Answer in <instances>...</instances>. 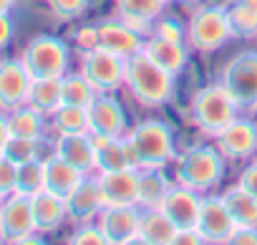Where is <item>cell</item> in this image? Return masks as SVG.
I'll list each match as a JSON object with an SVG mask.
<instances>
[{"label": "cell", "instance_id": "obj_19", "mask_svg": "<svg viewBox=\"0 0 257 245\" xmlns=\"http://www.w3.org/2000/svg\"><path fill=\"white\" fill-rule=\"evenodd\" d=\"M199 205H202V195L174 182L172 190L167 192V197L162 200V210L167 212V217L177 225V230L182 227H194L197 217H199Z\"/></svg>", "mask_w": 257, "mask_h": 245}, {"label": "cell", "instance_id": "obj_22", "mask_svg": "<svg viewBox=\"0 0 257 245\" xmlns=\"http://www.w3.org/2000/svg\"><path fill=\"white\" fill-rule=\"evenodd\" d=\"M174 235H177V225L167 217V212L162 207H142L137 242H144V245H174Z\"/></svg>", "mask_w": 257, "mask_h": 245}, {"label": "cell", "instance_id": "obj_17", "mask_svg": "<svg viewBox=\"0 0 257 245\" xmlns=\"http://www.w3.org/2000/svg\"><path fill=\"white\" fill-rule=\"evenodd\" d=\"M103 205H137L139 200V170L126 167L116 172H101L98 177Z\"/></svg>", "mask_w": 257, "mask_h": 245}, {"label": "cell", "instance_id": "obj_10", "mask_svg": "<svg viewBox=\"0 0 257 245\" xmlns=\"http://www.w3.org/2000/svg\"><path fill=\"white\" fill-rule=\"evenodd\" d=\"M142 207L139 205H103L96 222L106 235L108 245H128L137 242L139 235Z\"/></svg>", "mask_w": 257, "mask_h": 245}, {"label": "cell", "instance_id": "obj_3", "mask_svg": "<svg viewBox=\"0 0 257 245\" xmlns=\"http://www.w3.org/2000/svg\"><path fill=\"white\" fill-rule=\"evenodd\" d=\"M189 121L207 137H217L224 127H229L232 121L239 116V106L229 96V91L217 81L204 89H199L192 101H189Z\"/></svg>", "mask_w": 257, "mask_h": 245}, {"label": "cell", "instance_id": "obj_29", "mask_svg": "<svg viewBox=\"0 0 257 245\" xmlns=\"http://www.w3.org/2000/svg\"><path fill=\"white\" fill-rule=\"evenodd\" d=\"M96 96H98V89L81 71L78 73H63L61 76V99H63V104L88 109Z\"/></svg>", "mask_w": 257, "mask_h": 245}, {"label": "cell", "instance_id": "obj_30", "mask_svg": "<svg viewBox=\"0 0 257 245\" xmlns=\"http://www.w3.org/2000/svg\"><path fill=\"white\" fill-rule=\"evenodd\" d=\"M28 104L33 109H38L41 114L51 116L61 104V78H33L31 84V94H28Z\"/></svg>", "mask_w": 257, "mask_h": 245}, {"label": "cell", "instance_id": "obj_42", "mask_svg": "<svg viewBox=\"0 0 257 245\" xmlns=\"http://www.w3.org/2000/svg\"><path fill=\"white\" fill-rule=\"evenodd\" d=\"M202 242L204 240H202V235H199L197 227H182L174 235V245H202Z\"/></svg>", "mask_w": 257, "mask_h": 245}, {"label": "cell", "instance_id": "obj_41", "mask_svg": "<svg viewBox=\"0 0 257 245\" xmlns=\"http://www.w3.org/2000/svg\"><path fill=\"white\" fill-rule=\"evenodd\" d=\"M229 242L232 245H257V227H234Z\"/></svg>", "mask_w": 257, "mask_h": 245}, {"label": "cell", "instance_id": "obj_44", "mask_svg": "<svg viewBox=\"0 0 257 245\" xmlns=\"http://www.w3.org/2000/svg\"><path fill=\"white\" fill-rule=\"evenodd\" d=\"M8 139H11V129H8V114L0 111V154L6 152Z\"/></svg>", "mask_w": 257, "mask_h": 245}, {"label": "cell", "instance_id": "obj_36", "mask_svg": "<svg viewBox=\"0 0 257 245\" xmlns=\"http://www.w3.org/2000/svg\"><path fill=\"white\" fill-rule=\"evenodd\" d=\"M68 242H71V245H108V242H106V235H103V230L98 227L96 220H93V222H81V225H76V230H73V235L68 237Z\"/></svg>", "mask_w": 257, "mask_h": 245}, {"label": "cell", "instance_id": "obj_13", "mask_svg": "<svg viewBox=\"0 0 257 245\" xmlns=\"http://www.w3.org/2000/svg\"><path fill=\"white\" fill-rule=\"evenodd\" d=\"M86 114H88V132L93 137H123L126 134V114H123L121 101L113 94H98L86 109Z\"/></svg>", "mask_w": 257, "mask_h": 245}, {"label": "cell", "instance_id": "obj_33", "mask_svg": "<svg viewBox=\"0 0 257 245\" xmlns=\"http://www.w3.org/2000/svg\"><path fill=\"white\" fill-rule=\"evenodd\" d=\"M43 190V159H33L26 165H18V182L16 192L21 195H36Z\"/></svg>", "mask_w": 257, "mask_h": 245}, {"label": "cell", "instance_id": "obj_5", "mask_svg": "<svg viewBox=\"0 0 257 245\" xmlns=\"http://www.w3.org/2000/svg\"><path fill=\"white\" fill-rule=\"evenodd\" d=\"M232 38L227 6H199L187 23V46L199 53H214Z\"/></svg>", "mask_w": 257, "mask_h": 245}, {"label": "cell", "instance_id": "obj_43", "mask_svg": "<svg viewBox=\"0 0 257 245\" xmlns=\"http://www.w3.org/2000/svg\"><path fill=\"white\" fill-rule=\"evenodd\" d=\"M13 38V21L8 13H0V48H6Z\"/></svg>", "mask_w": 257, "mask_h": 245}, {"label": "cell", "instance_id": "obj_16", "mask_svg": "<svg viewBox=\"0 0 257 245\" xmlns=\"http://www.w3.org/2000/svg\"><path fill=\"white\" fill-rule=\"evenodd\" d=\"M53 154L81 170L83 175L96 172V144L91 132H71V134H58L53 142Z\"/></svg>", "mask_w": 257, "mask_h": 245}, {"label": "cell", "instance_id": "obj_23", "mask_svg": "<svg viewBox=\"0 0 257 245\" xmlns=\"http://www.w3.org/2000/svg\"><path fill=\"white\" fill-rule=\"evenodd\" d=\"M31 205H33V220H36L38 232H53L68 220L66 200L48 192V190H41V192L31 195Z\"/></svg>", "mask_w": 257, "mask_h": 245}, {"label": "cell", "instance_id": "obj_1", "mask_svg": "<svg viewBox=\"0 0 257 245\" xmlns=\"http://www.w3.org/2000/svg\"><path fill=\"white\" fill-rule=\"evenodd\" d=\"M128 162L134 170L142 167H167L177 159L174 129L162 119H144L123 134Z\"/></svg>", "mask_w": 257, "mask_h": 245}, {"label": "cell", "instance_id": "obj_45", "mask_svg": "<svg viewBox=\"0 0 257 245\" xmlns=\"http://www.w3.org/2000/svg\"><path fill=\"white\" fill-rule=\"evenodd\" d=\"M43 242V237H38L36 232H31V235H26V237H21L16 245H41Z\"/></svg>", "mask_w": 257, "mask_h": 245}, {"label": "cell", "instance_id": "obj_48", "mask_svg": "<svg viewBox=\"0 0 257 245\" xmlns=\"http://www.w3.org/2000/svg\"><path fill=\"white\" fill-rule=\"evenodd\" d=\"M164 3H167V6H169V3H174V0H164Z\"/></svg>", "mask_w": 257, "mask_h": 245}, {"label": "cell", "instance_id": "obj_26", "mask_svg": "<svg viewBox=\"0 0 257 245\" xmlns=\"http://www.w3.org/2000/svg\"><path fill=\"white\" fill-rule=\"evenodd\" d=\"M8 129H11V137L43 139V134H46V114H41L31 104H23V106L8 111Z\"/></svg>", "mask_w": 257, "mask_h": 245}, {"label": "cell", "instance_id": "obj_21", "mask_svg": "<svg viewBox=\"0 0 257 245\" xmlns=\"http://www.w3.org/2000/svg\"><path fill=\"white\" fill-rule=\"evenodd\" d=\"M83 177L86 175L81 170H76L66 159H61L58 154H51L48 159H43V190H48L63 200L81 185Z\"/></svg>", "mask_w": 257, "mask_h": 245}, {"label": "cell", "instance_id": "obj_40", "mask_svg": "<svg viewBox=\"0 0 257 245\" xmlns=\"http://www.w3.org/2000/svg\"><path fill=\"white\" fill-rule=\"evenodd\" d=\"M237 185L244 187L247 192L257 195V157H254V162H249V165L239 172V182H237Z\"/></svg>", "mask_w": 257, "mask_h": 245}, {"label": "cell", "instance_id": "obj_18", "mask_svg": "<svg viewBox=\"0 0 257 245\" xmlns=\"http://www.w3.org/2000/svg\"><path fill=\"white\" fill-rule=\"evenodd\" d=\"M103 210V197H101V187H98V180L86 175L81 180V185L66 197V212H68V220L73 225H81V222H93L98 217V212Z\"/></svg>", "mask_w": 257, "mask_h": 245}, {"label": "cell", "instance_id": "obj_47", "mask_svg": "<svg viewBox=\"0 0 257 245\" xmlns=\"http://www.w3.org/2000/svg\"><path fill=\"white\" fill-rule=\"evenodd\" d=\"M6 197H8V195H6L3 190H0V205H3V200H6Z\"/></svg>", "mask_w": 257, "mask_h": 245}, {"label": "cell", "instance_id": "obj_32", "mask_svg": "<svg viewBox=\"0 0 257 245\" xmlns=\"http://www.w3.org/2000/svg\"><path fill=\"white\" fill-rule=\"evenodd\" d=\"M51 124L58 134H71V132H88V114L81 106L61 104L51 114Z\"/></svg>", "mask_w": 257, "mask_h": 245}, {"label": "cell", "instance_id": "obj_20", "mask_svg": "<svg viewBox=\"0 0 257 245\" xmlns=\"http://www.w3.org/2000/svg\"><path fill=\"white\" fill-rule=\"evenodd\" d=\"M159 68L179 76L187 63H189V46L184 41H169V38H162V36H152L144 41V48H142Z\"/></svg>", "mask_w": 257, "mask_h": 245}, {"label": "cell", "instance_id": "obj_38", "mask_svg": "<svg viewBox=\"0 0 257 245\" xmlns=\"http://www.w3.org/2000/svg\"><path fill=\"white\" fill-rule=\"evenodd\" d=\"M16 182H18V165L11 162L6 154H0V190L6 195H13Z\"/></svg>", "mask_w": 257, "mask_h": 245}, {"label": "cell", "instance_id": "obj_50", "mask_svg": "<svg viewBox=\"0 0 257 245\" xmlns=\"http://www.w3.org/2000/svg\"><path fill=\"white\" fill-rule=\"evenodd\" d=\"M189 3H194V0H189Z\"/></svg>", "mask_w": 257, "mask_h": 245}, {"label": "cell", "instance_id": "obj_27", "mask_svg": "<svg viewBox=\"0 0 257 245\" xmlns=\"http://www.w3.org/2000/svg\"><path fill=\"white\" fill-rule=\"evenodd\" d=\"M222 200L237 227H257V195L234 185L227 192H222Z\"/></svg>", "mask_w": 257, "mask_h": 245}, {"label": "cell", "instance_id": "obj_8", "mask_svg": "<svg viewBox=\"0 0 257 245\" xmlns=\"http://www.w3.org/2000/svg\"><path fill=\"white\" fill-rule=\"evenodd\" d=\"M81 73L98 89V94H113L126 81V58L98 46L81 53Z\"/></svg>", "mask_w": 257, "mask_h": 245}, {"label": "cell", "instance_id": "obj_28", "mask_svg": "<svg viewBox=\"0 0 257 245\" xmlns=\"http://www.w3.org/2000/svg\"><path fill=\"white\" fill-rule=\"evenodd\" d=\"M227 23L232 38L257 36V0H234L232 6H227Z\"/></svg>", "mask_w": 257, "mask_h": 245}, {"label": "cell", "instance_id": "obj_4", "mask_svg": "<svg viewBox=\"0 0 257 245\" xmlns=\"http://www.w3.org/2000/svg\"><path fill=\"white\" fill-rule=\"evenodd\" d=\"M222 177H224V157L212 144H194L187 152H182V157L177 159L174 182L199 195L217 190Z\"/></svg>", "mask_w": 257, "mask_h": 245}, {"label": "cell", "instance_id": "obj_31", "mask_svg": "<svg viewBox=\"0 0 257 245\" xmlns=\"http://www.w3.org/2000/svg\"><path fill=\"white\" fill-rule=\"evenodd\" d=\"M118 18L123 21H157L162 18L164 11V0H113Z\"/></svg>", "mask_w": 257, "mask_h": 245}, {"label": "cell", "instance_id": "obj_34", "mask_svg": "<svg viewBox=\"0 0 257 245\" xmlns=\"http://www.w3.org/2000/svg\"><path fill=\"white\" fill-rule=\"evenodd\" d=\"M41 142L43 139H23V137H11L8 144H6V157L16 165H26V162H33V159H41L38 152H41Z\"/></svg>", "mask_w": 257, "mask_h": 245}, {"label": "cell", "instance_id": "obj_24", "mask_svg": "<svg viewBox=\"0 0 257 245\" xmlns=\"http://www.w3.org/2000/svg\"><path fill=\"white\" fill-rule=\"evenodd\" d=\"M172 180L167 177L164 167H142L139 170V207H159L167 192L172 190Z\"/></svg>", "mask_w": 257, "mask_h": 245}, {"label": "cell", "instance_id": "obj_46", "mask_svg": "<svg viewBox=\"0 0 257 245\" xmlns=\"http://www.w3.org/2000/svg\"><path fill=\"white\" fill-rule=\"evenodd\" d=\"M13 6H16V0H0V13H11Z\"/></svg>", "mask_w": 257, "mask_h": 245}, {"label": "cell", "instance_id": "obj_6", "mask_svg": "<svg viewBox=\"0 0 257 245\" xmlns=\"http://www.w3.org/2000/svg\"><path fill=\"white\" fill-rule=\"evenodd\" d=\"M28 73L33 78H61L68 73L71 51L68 43L58 36H36L21 53Z\"/></svg>", "mask_w": 257, "mask_h": 245}, {"label": "cell", "instance_id": "obj_49", "mask_svg": "<svg viewBox=\"0 0 257 245\" xmlns=\"http://www.w3.org/2000/svg\"><path fill=\"white\" fill-rule=\"evenodd\" d=\"M0 242H6V240H3V237H0Z\"/></svg>", "mask_w": 257, "mask_h": 245}, {"label": "cell", "instance_id": "obj_37", "mask_svg": "<svg viewBox=\"0 0 257 245\" xmlns=\"http://www.w3.org/2000/svg\"><path fill=\"white\" fill-rule=\"evenodd\" d=\"M154 36L169 38V41H184L187 43V26H182L174 18H157L154 21Z\"/></svg>", "mask_w": 257, "mask_h": 245}, {"label": "cell", "instance_id": "obj_25", "mask_svg": "<svg viewBox=\"0 0 257 245\" xmlns=\"http://www.w3.org/2000/svg\"><path fill=\"white\" fill-rule=\"evenodd\" d=\"M96 144V172H116L132 167L123 137H93Z\"/></svg>", "mask_w": 257, "mask_h": 245}, {"label": "cell", "instance_id": "obj_15", "mask_svg": "<svg viewBox=\"0 0 257 245\" xmlns=\"http://www.w3.org/2000/svg\"><path fill=\"white\" fill-rule=\"evenodd\" d=\"M96 28H98V46L121 58H132L134 53H139L147 41L139 31H134L121 18H106Z\"/></svg>", "mask_w": 257, "mask_h": 245}, {"label": "cell", "instance_id": "obj_12", "mask_svg": "<svg viewBox=\"0 0 257 245\" xmlns=\"http://www.w3.org/2000/svg\"><path fill=\"white\" fill-rule=\"evenodd\" d=\"M38 232L33 220V205L28 195L13 192L0 205V237L6 242H18L21 237Z\"/></svg>", "mask_w": 257, "mask_h": 245}, {"label": "cell", "instance_id": "obj_2", "mask_svg": "<svg viewBox=\"0 0 257 245\" xmlns=\"http://www.w3.org/2000/svg\"><path fill=\"white\" fill-rule=\"evenodd\" d=\"M132 99L147 109H159L169 104L177 94V76L159 68L144 51L126 58V81Z\"/></svg>", "mask_w": 257, "mask_h": 245}, {"label": "cell", "instance_id": "obj_39", "mask_svg": "<svg viewBox=\"0 0 257 245\" xmlns=\"http://www.w3.org/2000/svg\"><path fill=\"white\" fill-rule=\"evenodd\" d=\"M73 41L81 48V53L83 51H93V48H98V28L96 26H83V28H78L73 33Z\"/></svg>", "mask_w": 257, "mask_h": 245}, {"label": "cell", "instance_id": "obj_9", "mask_svg": "<svg viewBox=\"0 0 257 245\" xmlns=\"http://www.w3.org/2000/svg\"><path fill=\"white\" fill-rule=\"evenodd\" d=\"M202 235L204 242L209 245H224L229 242L232 232H234V220L222 200V195H202V205H199V217H197V225H194Z\"/></svg>", "mask_w": 257, "mask_h": 245}, {"label": "cell", "instance_id": "obj_11", "mask_svg": "<svg viewBox=\"0 0 257 245\" xmlns=\"http://www.w3.org/2000/svg\"><path fill=\"white\" fill-rule=\"evenodd\" d=\"M214 147L222 152L224 159L244 162L257 154V121L237 116L229 127H224L214 137Z\"/></svg>", "mask_w": 257, "mask_h": 245}, {"label": "cell", "instance_id": "obj_7", "mask_svg": "<svg viewBox=\"0 0 257 245\" xmlns=\"http://www.w3.org/2000/svg\"><path fill=\"white\" fill-rule=\"evenodd\" d=\"M219 84L229 91L239 111H257V51L232 56L219 71Z\"/></svg>", "mask_w": 257, "mask_h": 245}, {"label": "cell", "instance_id": "obj_14", "mask_svg": "<svg viewBox=\"0 0 257 245\" xmlns=\"http://www.w3.org/2000/svg\"><path fill=\"white\" fill-rule=\"evenodd\" d=\"M33 76L21 58L0 61V111H13L28 104Z\"/></svg>", "mask_w": 257, "mask_h": 245}, {"label": "cell", "instance_id": "obj_35", "mask_svg": "<svg viewBox=\"0 0 257 245\" xmlns=\"http://www.w3.org/2000/svg\"><path fill=\"white\" fill-rule=\"evenodd\" d=\"M91 0H48V8L58 21H76L88 11Z\"/></svg>", "mask_w": 257, "mask_h": 245}]
</instances>
